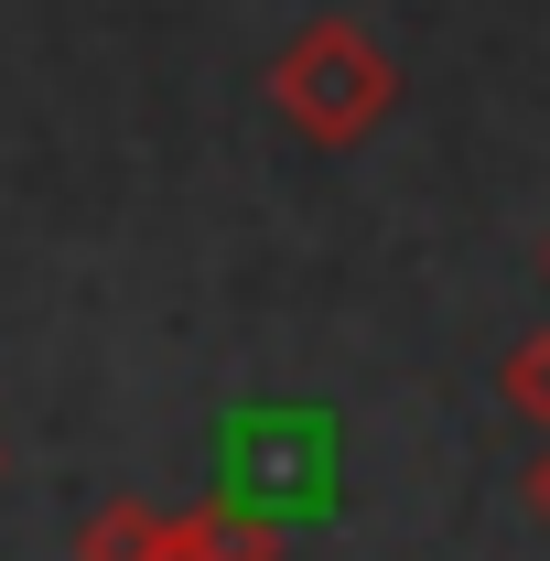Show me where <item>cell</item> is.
Segmentation results:
<instances>
[{"instance_id": "obj_1", "label": "cell", "mask_w": 550, "mask_h": 561, "mask_svg": "<svg viewBox=\"0 0 550 561\" xmlns=\"http://www.w3.org/2000/svg\"><path fill=\"white\" fill-rule=\"evenodd\" d=\"M271 108L313 140V151H356V140L400 108V66H389V44H378L367 22L324 11V22H302L271 55Z\"/></svg>"}, {"instance_id": "obj_2", "label": "cell", "mask_w": 550, "mask_h": 561, "mask_svg": "<svg viewBox=\"0 0 550 561\" xmlns=\"http://www.w3.org/2000/svg\"><path fill=\"white\" fill-rule=\"evenodd\" d=\"M87 561H280L271 518H249V507H184V518H162V507H98L87 518Z\"/></svg>"}, {"instance_id": "obj_3", "label": "cell", "mask_w": 550, "mask_h": 561, "mask_svg": "<svg viewBox=\"0 0 550 561\" xmlns=\"http://www.w3.org/2000/svg\"><path fill=\"white\" fill-rule=\"evenodd\" d=\"M496 389H507V411L529 421V432H550V324L507 346V367H496Z\"/></svg>"}, {"instance_id": "obj_4", "label": "cell", "mask_w": 550, "mask_h": 561, "mask_svg": "<svg viewBox=\"0 0 550 561\" xmlns=\"http://www.w3.org/2000/svg\"><path fill=\"white\" fill-rule=\"evenodd\" d=\"M529 507H540V518H550V454H540V465H529Z\"/></svg>"}, {"instance_id": "obj_5", "label": "cell", "mask_w": 550, "mask_h": 561, "mask_svg": "<svg viewBox=\"0 0 550 561\" xmlns=\"http://www.w3.org/2000/svg\"><path fill=\"white\" fill-rule=\"evenodd\" d=\"M540 271H550V249H540Z\"/></svg>"}]
</instances>
